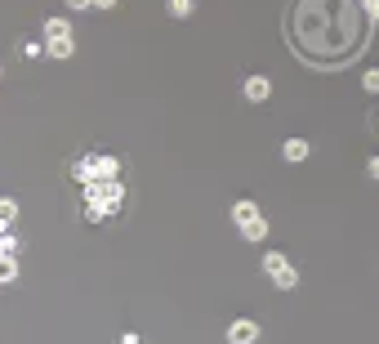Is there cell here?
Masks as SVG:
<instances>
[{
  "label": "cell",
  "instance_id": "9",
  "mask_svg": "<svg viewBox=\"0 0 379 344\" xmlns=\"http://www.w3.org/2000/svg\"><path fill=\"white\" fill-rule=\"evenodd\" d=\"M282 269H286V255H282V251H268V255H263V273H268V277H277Z\"/></svg>",
  "mask_w": 379,
  "mask_h": 344
},
{
  "label": "cell",
  "instance_id": "17",
  "mask_svg": "<svg viewBox=\"0 0 379 344\" xmlns=\"http://www.w3.org/2000/svg\"><path fill=\"white\" fill-rule=\"evenodd\" d=\"M361 5H366V14H370V19H379V0H361Z\"/></svg>",
  "mask_w": 379,
  "mask_h": 344
},
{
  "label": "cell",
  "instance_id": "14",
  "mask_svg": "<svg viewBox=\"0 0 379 344\" xmlns=\"http://www.w3.org/2000/svg\"><path fill=\"white\" fill-rule=\"evenodd\" d=\"M14 251H18V237H14V233H0V255H14Z\"/></svg>",
  "mask_w": 379,
  "mask_h": 344
},
{
  "label": "cell",
  "instance_id": "12",
  "mask_svg": "<svg viewBox=\"0 0 379 344\" xmlns=\"http://www.w3.org/2000/svg\"><path fill=\"white\" fill-rule=\"evenodd\" d=\"M272 282H277V286H282V291H290V286H294V282H299V273H294V269H290V264H286V269H282V273H277V277H272Z\"/></svg>",
  "mask_w": 379,
  "mask_h": 344
},
{
  "label": "cell",
  "instance_id": "10",
  "mask_svg": "<svg viewBox=\"0 0 379 344\" xmlns=\"http://www.w3.org/2000/svg\"><path fill=\"white\" fill-rule=\"evenodd\" d=\"M14 215H18V202H14V197H0V228H9Z\"/></svg>",
  "mask_w": 379,
  "mask_h": 344
},
{
  "label": "cell",
  "instance_id": "18",
  "mask_svg": "<svg viewBox=\"0 0 379 344\" xmlns=\"http://www.w3.org/2000/svg\"><path fill=\"white\" fill-rule=\"evenodd\" d=\"M366 170H370V174L379 179V157H370V161H366Z\"/></svg>",
  "mask_w": 379,
  "mask_h": 344
},
{
  "label": "cell",
  "instance_id": "7",
  "mask_svg": "<svg viewBox=\"0 0 379 344\" xmlns=\"http://www.w3.org/2000/svg\"><path fill=\"white\" fill-rule=\"evenodd\" d=\"M45 49H49V54H54V58H72L76 41H72V36H58V41H45Z\"/></svg>",
  "mask_w": 379,
  "mask_h": 344
},
{
  "label": "cell",
  "instance_id": "1",
  "mask_svg": "<svg viewBox=\"0 0 379 344\" xmlns=\"http://www.w3.org/2000/svg\"><path fill=\"white\" fill-rule=\"evenodd\" d=\"M121 202H125V188L117 184V179H98V184H85V215H90V219H107Z\"/></svg>",
  "mask_w": 379,
  "mask_h": 344
},
{
  "label": "cell",
  "instance_id": "6",
  "mask_svg": "<svg viewBox=\"0 0 379 344\" xmlns=\"http://www.w3.org/2000/svg\"><path fill=\"white\" fill-rule=\"evenodd\" d=\"M282 152H286V161H308V152H312V147H308V139H286V147H282Z\"/></svg>",
  "mask_w": 379,
  "mask_h": 344
},
{
  "label": "cell",
  "instance_id": "20",
  "mask_svg": "<svg viewBox=\"0 0 379 344\" xmlns=\"http://www.w3.org/2000/svg\"><path fill=\"white\" fill-rule=\"evenodd\" d=\"M94 5H98V9H112V5H117V0H94Z\"/></svg>",
  "mask_w": 379,
  "mask_h": 344
},
{
  "label": "cell",
  "instance_id": "5",
  "mask_svg": "<svg viewBox=\"0 0 379 344\" xmlns=\"http://www.w3.org/2000/svg\"><path fill=\"white\" fill-rule=\"evenodd\" d=\"M255 219H259V206H255V202H237V206H233V224H237V228L255 224Z\"/></svg>",
  "mask_w": 379,
  "mask_h": 344
},
{
  "label": "cell",
  "instance_id": "8",
  "mask_svg": "<svg viewBox=\"0 0 379 344\" xmlns=\"http://www.w3.org/2000/svg\"><path fill=\"white\" fill-rule=\"evenodd\" d=\"M58 36H72L68 19H45V41H58Z\"/></svg>",
  "mask_w": 379,
  "mask_h": 344
},
{
  "label": "cell",
  "instance_id": "16",
  "mask_svg": "<svg viewBox=\"0 0 379 344\" xmlns=\"http://www.w3.org/2000/svg\"><path fill=\"white\" fill-rule=\"evenodd\" d=\"M361 85H366V94H379V68H370L366 76H361Z\"/></svg>",
  "mask_w": 379,
  "mask_h": 344
},
{
  "label": "cell",
  "instance_id": "15",
  "mask_svg": "<svg viewBox=\"0 0 379 344\" xmlns=\"http://www.w3.org/2000/svg\"><path fill=\"white\" fill-rule=\"evenodd\" d=\"M170 14H174V19H188V14H192V0H170Z\"/></svg>",
  "mask_w": 379,
  "mask_h": 344
},
{
  "label": "cell",
  "instance_id": "13",
  "mask_svg": "<svg viewBox=\"0 0 379 344\" xmlns=\"http://www.w3.org/2000/svg\"><path fill=\"white\" fill-rule=\"evenodd\" d=\"M14 273H18V264H14V255H0V282H14Z\"/></svg>",
  "mask_w": 379,
  "mask_h": 344
},
{
  "label": "cell",
  "instance_id": "19",
  "mask_svg": "<svg viewBox=\"0 0 379 344\" xmlns=\"http://www.w3.org/2000/svg\"><path fill=\"white\" fill-rule=\"evenodd\" d=\"M68 5H72V9H90V5H94V0H68Z\"/></svg>",
  "mask_w": 379,
  "mask_h": 344
},
{
  "label": "cell",
  "instance_id": "2",
  "mask_svg": "<svg viewBox=\"0 0 379 344\" xmlns=\"http://www.w3.org/2000/svg\"><path fill=\"white\" fill-rule=\"evenodd\" d=\"M255 340H259V322L237 318L233 326H228V344H255Z\"/></svg>",
  "mask_w": 379,
  "mask_h": 344
},
{
  "label": "cell",
  "instance_id": "21",
  "mask_svg": "<svg viewBox=\"0 0 379 344\" xmlns=\"http://www.w3.org/2000/svg\"><path fill=\"white\" fill-rule=\"evenodd\" d=\"M375 130H379V117H375Z\"/></svg>",
  "mask_w": 379,
  "mask_h": 344
},
{
  "label": "cell",
  "instance_id": "4",
  "mask_svg": "<svg viewBox=\"0 0 379 344\" xmlns=\"http://www.w3.org/2000/svg\"><path fill=\"white\" fill-rule=\"evenodd\" d=\"M117 174H121L117 157H94V184H98V179H117Z\"/></svg>",
  "mask_w": 379,
  "mask_h": 344
},
{
  "label": "cell",
  "instance_id": "3",
  "mask_svg": "<svg viewBox=\"0 0 379 344\" xmlns=\"http://www.w3.org/2000/svg\"><path fill=\"white\" fill-rule=\"evenodd\" d=\"M245 98H250V103L272 98V80H268V76H250V80H245Z\"/></svg>",
  "mask_w": 379,
  "mask_h": 344
},
{
  "label": "cell",
  "instance_id": "11",
  "mask_svg": "<svg viewBox=\"0 0 379 344\" xmlns=\"http://www.w3.org/2000/svg\"><path fill=\"white\" fill-rule=\"evenodd\" d=\"M241 233H245V237H250V241H263V237H268V224H263V215H259L255 224H245V228H241Z\"/></svg>",
  "mask_w": 379,
  "mask_h": 344
}]
</instances>
